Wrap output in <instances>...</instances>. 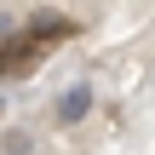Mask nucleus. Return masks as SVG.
<instances>
[{
  "label": "nucleus",
  "instance_id": "nucleus-1",
  "mask_svg": "<svg viewBox=\"0 0 155 155\" xmlns=\"http://www.w3.org/2000/svg\"><path fill=\"white\" fill-rule=\"evenodd\" d=\"M92 104H98V92H92L86 81H75V86H63V92H58L52 121H58V127H75V121H86V115H92Z\"/></svg>",
  "mask_w": 155,
  "mask_h": 155
}]
</instances>
